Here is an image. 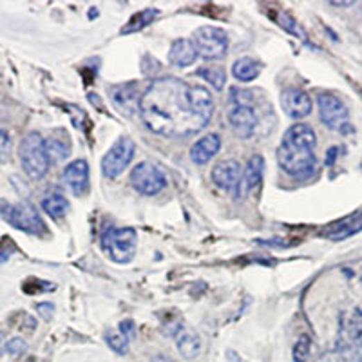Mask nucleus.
<instances>
[{
    "label": "nucleus",
    "mask_w": 362,
    "mask_h": 362,
    "mask_svg": "<svg viewBox=\"0 0 362 362\" xmlns=\"http://www.w3.org/2000/svg\"><path fill=\"white\" fill-rule=\"evenodd\" d=\"M140 116L149 131L165 138L199 133L214 115L208 89L179 79H158L140 98Z\"/></svg>",
    "instance_id": "f257e3e1"
},
{
    "label": "nucleus",
    "mask_w": 362,
    "mask_h": 362,
    "mask_svg": "<svg viewBox=\"0 0 362 362\" xmlns=\"http://www.w3.org/2000/svg\"><path fill=\"white\" fill-rule=\"evenodd\" d=\"M317 138L306 124H294L284 133L277 149V161L286 174L294 178H308L315 169Z\"/></svg>",
    "instance_id": "f03ea898"
},
{
    "label": "nucleus",
    "mask_w": 362,
    "mask_h": 362,
    "mask_svg": "<svg viewBox=\"0 0 362 362\" xmlns=\"http://www.w3.org/2000/svg\"><path fill=\"white\" fill-rule=\"evenodd\" d=\"M138 245V234L136 230L131 227L125 229H116L110 227L101 236V248L104 252L118 265H127L134 259Z\"/></svg>",
    "instance_id": "7ed1b4c3"
},
{
    "label": "nucleus",
    "mask_w": 362,
    "mask_h": 362,
    "mask_svg": "<svg viewBox=\"0 0 362 362\" xmlns=\"http://www.w3.org/2000/svg\"><path fill=\"white\" fill-rule=\"evenodd\" d=\"M20 163L24 172L31 179H40L49 170V158H47L46 145L38 133H29L20 143Z\"/></svg>",
    "instance_id": "20e7f679"
},
{
    "label": "nucleus",
    "mask_w": 362,
    "mask_h": 362,
    "mask_svg": "<svg viewBox=\"0 0 362 362\" xmlns=\"http://www.w3.org/2000/svg\"><path fill=\"white\" fill-rule=\"evenodd\" d=\"M245 91H236L232 89L230 94V106H229V124L239 138H250L256 131L257 116L254 107L250 106V98L245 97Z\"/></svg>",
    "instance_id": "39448f33"
},
{
    "label": "nucleus",
    "mask_w": 362,
    "mask_h": 362,
    "mask_svg": "<svg viewBox=\"0 0 362 362\" xmlns=\"http://www.w3.org/2000/svg\"><path fill=\"white\" fill-rule=\"evenodd\" d=\"M192 44L197 56L205 60H221L225 58L229 49V35L215 26H203L194 31Z\"/></svg>",
    "instance_id": "423d86ee"
},
{
    "label": "nucleus",
    "mask_w": 362,
    "mask_h": 362,
    "mask_svg": "<svg viewBox=\"0 0 362 362\" xmlns=\"http://www.w3.org/2000/svg\"><path fill=\"white\" fill-rule=\"evenodd\" d=\"M0 215L4 217L11 227L24 230L28 234H42L44 232V221L35 211V206L28 201L22 203H4L0 206Z\"/></svg>",
    "instance_id": "0eeeda50"
},
{
    "label": "nucleus",
    "mask_w": 362,
    "mask_h": 362,
    "mask_svg": "<svg viewBox=\"0 0 362 362\" xmlns=\"http://www.w3.org/2000/svg\"><path fill=\"white\" fill-rule=\"evenodd\" d=\"M134 152H136V143L133 142V138H118L115 145L107 151V154L101 160V172H104V176L109 179L118 178L127 169L129 163L133 161Z\"/></svg>",
    "instance_id": "6e6552de"
},
{
    "label": "nucleus",
    "mask_w": 362,
    "mask_h": 362,
    "mask_svg": "<svg viewBox=\"0 0 362 362\" xmlns=\"http://www.w3.org/2000/svg\"><path fill=\"white\" fill-rule=\"evenodd\" d=\"M131 185L143 196H154L165 188L167 179L152 161H140L131 172Z\"/></svg>",
    "instance_id": "1a4fd4ad"
},
{
    "label": "nucleus",
    "mask_w": 362,
    "mask_h": 362,
    "mask_svg": "<svg viewBox=\"0 0 362 362\" xmlns=\"http://www.w3.org/2000/svg\"><path fill=\"white\" fill-rule=\"evenodd\" d=\"M319 106V116L321 122L331 131L344 133L348 129V109L344 106V101L330 92H322L317 98Z\"/></svg>",
    "instance_id": "9d476101"
},
{
    "label": "nucleus",
    "mask_w": 362,
    "mask_h": 362,
    "mask_svg": "<svg viewBox=\"0 0 362 362\" xmlns=\"http://www.w3.org/2000/svg\"><path fill=\"white\" fill-rule=\"evenodd\" d=\"M241 178H243V170H241L239 161L236 160L220 161V163L212 169V181L220 188L227 190V192L239 194Z\"/></svg>",
    "instance_id": "9b49d317"
},
{
    "label": "nucleus",
    "mask_w": 362,
    "mask_h": 362,
    "mask_svg": "<svg viewBox=\"0 0 362 362\" xmlns=\"http://www.w3.org/2000/svg\"><path fill=\"white\" fill-rule=\"evenodd\" d=\"M281 107L290 118H306L312 113V98L303 89L288 88L284 89L283 94H281Z\"/></svg>",
    "instance_id": "f8f14e48"
},
{
    "label": "nucleus",
    "mask_w": 362,
    "mask_h": 362,
    "mask_svg": "<svg viewBox=\"0 0 362 362\" xmlns=\"http://www.w3.org/2000/svg\"><path fill=\"white\" fill-rule=\"evenodd\" d=\"M64 183L74 196H83L89 188V165L85 160H76L64 169Z\"/></svg>",
    "instance_id": "ddd939ff"
},
{
    "label": "nucleus",
    "mask_w": 362,
    "mask_h": 362,
    "mask_svg": "<svg viewBox=\"0 0 362 362\" xmlns=\"http://www.w3.org/2000/svg\"><path fill=\"white\" fill-rule=\"evenodd\" d=\"M221 149V138L220 134H206V136L199 138L192 147H190V160L196 165H205L212 158L220 152Z\"/></svg>",
    "instance_id": "4468645a"
},
{
    "label": "nucleus",
    "mask_w": 362,
    "mask_h": 362,
    "mask_svg": "<svg viewBox=\"0 0 362 362\" xmlns=\"http://www.w3.org/2000/svg\"><path fill=\"white\" fill-rule=\"evenodd\" d=\"M197 58L196 47H194L192 40L188 38H178L172 42L169 51V62L176 67H188L192 65Z\"/></svg>",
    "instance_id": "2eb2a0df"
},
{
    "label": "nucleus",
    "mask_w": 362,
    "mask_h": 362,
    "mask_svg": "<svg viewBox=\"0 0 362 362\" xmlns=\"http://www.w3.org/2000/svg\"><path fill=\"white\" fill-rule=\"evenodd\" d=\"M263 172H265V160L261 154H254L248 160V165L243 170V178H241V187H239V194L250 192L263 181Z\"/></svg>",
    "instance_id": "dca6fc26"
},
{
    "label": "nucleus",
    "mask_w": 362,
    "mask_h": 362,
    "mask_svg": "<svg viewBox=\"0 0 362 362\" xmlns=\"http://www.w3.org/2000/svg\"><path fill=\"white\" fill-rule=\"evenodd\" d=\"M115 106L118 107L122 113L125 115H131L140 107V98L136 94V85L134 83H129V85H120V88L113 89V94H110Z\"/></svg>",
    "instance_id": "f3484780"
},
{
    "label": "nucleus",
    "mask_w": 362,
    "mask_h": 362,
    "mask_svg": "<svg viewBox=\"0 0 362 362\" xmlns=\"http://www.w3.org/2000/svg\"><path fill=\"white\" fill-rule=\"evenodd\" d=\"M176 346L185 359H194L201 352V339L196 331L179 326L176 334Z\"/></svg>",
    "instance_id": "a211bd4d"
},
{
    "label": "nucleus",
    "mask_w": 362,
    "mask_h": 362,
    "mask_svg": "<svg viewBox=\"0 0 362 362\" xmlns=\"http://www.w3.org/2000/svg\"><path fill=\"white\" fill-rule=\"evenodd\" d=\"M261 73V64L257 60L250 58V56H243V58L236 60L232 65V74L239 82H252Z\"/></svg>",
    "instance_id": "6ab92c4d"
},
{
    "label": "nucleus",
    "mask_w": 362,
    "mask_h": 362,
    "mask_svg": "<svg viewBox=\"0 0 362 362\" xmlns=\"http://www.w3.org/2000/svg\"><path fill=\"white\" fill-rule=\"evenodd\" d=\"M44 145H46V152L49 161H58L65 160L71 152V145H69L67 134L60 133V136H49L47 140H44Z\"/></svg>",
    "instance_id": "aec40b11"
},
{
    "label": "nucleus",
    "mask_w": 362,
    "mask_h": 362,
    "mask_svg": "<svg viewBox=\"0 0 362 362\" xmlns=\"http://www.w3.org/2000/svg\"><path fill=\"white\" fill-rule=\"evenodd\" d=\"M196 74L211 83L215 91H221V89L225 88L227 73H225V69L221 67V65H205V67L197 69Z\"/></svg>",
    "instance_id": "412c9836"
},
{
    "label": "nucleus",
    "mask_w": 362,
    "mask_h": 362,
    "mask_svg": "<svg viewBox=\"0 0 362 362\" xmlns=\"http://www.w3.org/2000/svg\"><path fill=\"white\" fill-rule=\"evenodd\" d=\"M42 208L51 215V217H60L64 215L69 208V203L62 194L51 192L42 199Z\"/></svg>",
    "instance_id": "4be33fe9"
},
{
    "label": "nucleus",
    "mask_w": 362,
    "mask_h": 362,
    "mask_svg": "<svg viewBox=\"0 0 362 362\" xmlns=\"http://www.w3.org/2000/svg\"><path fill=\"white\" fill-rule=\"evenodd\" d=\"M158 15V10H152V8H149V10H143L140 11L138 15H134L133 19L129 20L127 26L125 28H122V35H131V33H138L142 31L143 28H147L149 24L154 20V17Z\"/></svg>",
    "instance_id": "5701e85b"
},
{
    "label": "nucleus",
    "mask_w": 362,
    "mask_h": 362,
    "mask_svg": "<svg viewBox=\"0 0 362 362\" xmlns=\"http://www.w3.org/2000/svg\"><path fill=\"white\" fill-rule=\"evenodd\" d=\"M106 343L118 355H125L129 352V337L120 330L106 331Z\"/></svg>",
    "instance_id": "b1692460"
},
{
    "label": "nucleus",
    "mask_w": 362,
    "mask_h": 362,
    "mask_svg": "<svg viewBox=\"0 0 362 362\" xmlns=\"http://www.w3.org/2000/svg\"><path fill=\"white\" fill-rule=\"evenodd\" d=\"M352 220L353 217H349V220L343 221V223H337V230H330L328 236H330L331 239H335V241H339V239L357 234L359 230H362V221H353L352 223Z\"/></svg>",
    "instance_id": "393cba45"
},
{
    "label": "nucleus",
    "mask_w": 362,
    "mask_h": 362,
    "mask_svg": "<svg viewBox=\"0 0 362 362\" xmlns=\"http://www.w3.org/2000/svg\"><path fill=\"white\" fill-rule=\"evenodd\" d=\"M277 22H279V26L284 29V31L292 33V35H294L295 38H299V40L304 42V44H308V46H312V44L308 42L306 33L303 31V28H301V26H299V24L295 22V20L292 19V17H290V15L279 13V15H277Z\"/></svg>",
    "instance_id": "a878e982"
},
{
    "label": "nucleus",
    "mask_w": 362,
    "mask_h": 362,
    "mask_svg": "<svg viewBox=\"0 0 362 362\" xmlns=\"http://www.w3.org/2000/svg\"><path fill=\"white\" fill-rule=\"evenodd\" d=\"M312 353V340L308 335H301L294 346V362H306Z\"/></svg>",
    "instance_id": "bb28decb"
},
{
    "label": "nucleus",
    "mask_w": 362,
    "mask_h": 362,
    "mask_svg": "<svg viewBox=\"0 0 362 362\" xmlns=\"http://www.w3.org/2000/svg\"><path fill=\"white\" fill-rule=\"evenodd\" d=\"M6 349H8V353H11L13 357H19V355H22V353L28 349V343L24 339H20V337H13V339L6 343Z\"/></svg>",
    "instance_id": "cd10ccee"
},
{
    "label": "nucleus",
    "mask_w": 362,
    "mask_h": 362,
    "mask_svg": "<svg viewBox=\"0 0 362 362\" xmlns=\"http://www.w3.org/2000/svg\"><path fill=\"white\" fill-rule=\"evenodd\" d=\"M8 151H10V134L6 133L4 129H0V158Z\"/></svg>",
    "instance_id": "c85d7f7f"
},
{
    "label": "nucleus",
    "mask_w": 362,
    "mask_h": 362,
    "mask_svg": "<svg viewBox=\"0 0 362 362\" xmlns=\"http://www.w3.org/2000/svg\"><path fill=\"white\" fill-rule=\"evenodd\" d=\"M37 310L42 313V315L46 317V319H49L51 313H53V310H55V306H53L51 303H40V304H37Z\"/></svg>",
    "instance_id": "c756f323"
},
{
    "label": "nucleus",
    "mask_w": 362,
    "mask_h": 362,
    "mask_svg": "<svg viewBox=\"0 0 362 362\" xmlns=\"http://www.w3.org/2000/svg\"><path fill=\"white\" fill-rule=\"evenodd\" d=\"M120 331H122V334L127 335V337H131V335L134 334L133 321H125V322H122V324H120Z\"/></svg>",
    "instance_id": "7c9ffc66"
},
{
    "label": "nucleus",
    "mask_w": 362,
    "mask_h": 362,
    "mask_svg": "<svg viewBox=\"0 0 362 362\" xmlns=\"http://www.w3.org/2000/svg\"><path fill=\"white\" fill-rule=\"evenodd\" d=\"M337 151H339V149H337V147H331L330 151H328V158H326V165H331V163H334L335 156H337Z\"/></svg>",
    "instance_id": "2f4dec72"
},
{
    "label": "nucleus",
    "mask_w": 362,
    "mask_h": 362,
    "mask_svg": "<svg viewBox=\"0 0 362 362\" xmlns=\"http://www.w3.org/2000/svg\"><path fill=\"white\" fill-rule=\"evenodd\" d=\"M8 259H10V252H6V250H2V248H0V263L8 261Z\"/></svg>",
    "instance_id": "473e14b6"
},
{
    "label": "nucleus",
    "mask_w": 362,
    "mask_h": 362,
    "mask_svg": "<svg viewBox=\"0 0 362 362\" xmlns=\"http://www.w3.org/2000/svg\"><path fill=\"white\" fill-rule=\"evenodd\" d=\"M152 362H172L169 357H163V355H156V357L152 359Z\"/></svg>",
    "instance_id": "72a5a7b5"
},
{
    "label": "nucleus",
    "mask_w": 362,
    "mask_h": 362,
    "mask_svg": "<svg viewBox=\"0 0 362 362\" xmlns=\"http://www.w3.org/2000/svg\"><path fill=\"white\" fill-rule=\"evenodd\" d=\"M331 6H343V8H346V6H353L355 2H330Z\"/></svg>",
    "instance_id": "f704fd0d"
},
{
    "label": "nucleus",
    "mask_w": 362,
    "mask_h": 362,
    "mask_svg": "<svg viewBox=\"0 0 362 362\" xmlns=\"http://www.w3.org/2000/svg\"><path fill=\"white\" fill-rule=\"evenodd\" d=\"M361 362H362V359H361Z\"/></svg>",
    "instance_id": "c9c22d12"
}]
</instances>
